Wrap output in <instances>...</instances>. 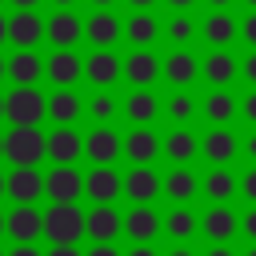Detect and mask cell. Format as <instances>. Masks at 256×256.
Masks as SVG:
<instances>
[{
    "instance_id": "6da1fadb",
    "label": "cell",
    "mask_w": 256,
    "mask_h": 256,
    "mask_svg": "<svg viewBox=\"0 0 256 256\" xmlns=\"http://www.w3.org/2000/svg\"><path fill=\"white\" fill-rule=\"evenodd\" d=\"M48 156V136L40 132V124H12V132L4 136V160L8 164H40Z\"/></svg>"
},
{
    "instance_id": "7a4b0ae2",
    "label": "cell",
    "mask_w": 256,
    "mask_h": 256,
    "mask_svg": "<svg viewBox=\"0 0 256 256\" xmlns=\"http://www.w3.org/2000/svg\"><path fill=\"white\" fill-rule=\"evenodd\" d=\"M48 116V100L36 84H12V92L4 96V120L12 124H40Z\"/></svg>"
},
{
    "instance_id": "3957f363",
    "label": "cell",
    "mask_w": 256,
    "mask_h": 256,
    "mask_svg": "<svg viewBox=\"0 0 256 256\" xmlns=\"http://www.w3.org/2000/svg\"><path fill=\"white\" fill-rule=\"evenodd\" d=\"M44 236H48V244H76L84 236L80 204H52L44 212Z\"/></svg>"
},
{
    "instance_id": "277c9868",
    "label": "cell",
    "mask_w": 256,
    "mask_h": 256,
    "mask_svg": "<svg viewBox=\"0 0 256 256\" xmlns=\"http://www.w3.org/2000/svg\"><path fill=\"white\" fill-rule=\"evenodd\" d=\"M44 196L52 204H76L84 196V176L76 164H56L48 176H44Z\"/></svg>"
},
{
    "instance_id": "5b68a950",
    "label": "cell",
    "mask_w": 256,
    "mask_h": 256,
    "mask_svg": "<svg viewBox=\"0 0 256 256\" xmlns=\"http://www.w3.org/2000/svg\"><path fill=\"white\" fill-rule=\"evenodd\" d=\"M84 196L92 204H116V196H124V176L112 164H92V172H84Z\"/></svg>"
},
{
    "instance_id": "8992f818",
    "label": "cell",
    "mask_w": 256,
    "mask_h": 256,
    "mask_svg": "<svg viewBox=\"0 0 256 256\" xmlns=\"http://www.w3.org/2000/svg\"><path fill=\"white\" fill-rule=\"evenodd\" d=\"M124 196L132 204H152L156 196H164V176L152 164H132L124 172Z\"/></svg>"
},
{
    "instance_id": "52a82bcc",
    "label": "cell",
    "mask_w": 256,
    "mask_h": 256,
    "mask_svg": "<svg viewBox=\"0 0 256 256\" xmlns=\"http://www.w3.org/2000/svg\"><path fill=\"white\" fill-rule=\"evenodd\" d=\"M84 156L92 164H116L124 156V136L112 128V124H96L88 136H84Z\"/></svg>"
},
{
    "instance_id": "ba28073f",
    "label": "cell",
    "mask_w": 256,
    "mask_h": 256,
    "mask_svg": "<svg viewBox=\"0 0 256 256\" xmlns=\"http://www.w3.org/2000/svg\"><path fill=\"white\" fill-rule=\"evenodd\" d=\"M164 232V216L152 208V204H132L124 212V236L132 244H152L156 236Z\"/></svg>"
},
{
    "instance_id": "9c48e42d",
    "label": "cell",
    "mask_w": 256,
    "mask_h": 256,
    "mask_svg": "<svg viewBox=\"0 0 256 256\" xmlns=\"http://www.w3.org/2000/svg\"><path fill=\"white\" fill-rule=\"evenodd\" d=\"M124 80L132 88H152L156 80H164V60L148 48H132L124 60Z\"/></svg>"
},
{
    "instance_id": "30bf717a",
    "label": "cell",
    "mask_w": 256,
    "mask_h": 256,
    "mask_svg": "<svg viewBox=\"0 0 256 256\" xmlns=\"http://www.w3.org/2000/svg\"><path fill=\"white\" fill-rule=\"evenodd\" d=\"M44 196V172L36 164H12L8 172V200L12 204H36Z\"/></svg>"
},
{
    "instance_id": "8fae6325",
    "label": "cell",
    "mask_w": 256,
    "mask_h": 256,
    "mask_svg": "<svg viewBox=\"0 0 256 256\" xmlns=\"http://www.w3.org/2000/svg\"><path fill=\"white\" fill-rule=\"evenodd\" d=\"M8 236H12V244H36L44 236V212L36 204H12V212H8Z\"/></svg>"
},
{
    "instance_id": "7c38bea8",
    "label": "cell",
    "mask_w": 256,
    "mask_h": 256,
    "mask_svg": "<svg viewBox=\"0 0 256 256\" xmlns=\"http://www.w3.org/2000/svg\"><path fill=\"white\" fill-rule=\"evenodd\" d=\"M236 152H240V140H236V132L228 124H212L200 136V156L208 164H228V160H236Z\"/></svg>"
},
{
    "instance_id": "4fadbf2b",
    "label": "cell",
    "mask_w": 256,
    "mask_h": 256,
    "mask_svg": "<svg viewBox=\"0 0 256 256\" xmlns=\"http://www.w3.org/2000/svg\"><path fill=\"white\" fill-rule=\"evenodd\" d=\"M44 36H48L52 48H76L80 36H84V24H80V16L72 8H60L56 16L44 20Z\"/></svg>"
},
{
    "instance_id": "5bb4252c",
    "label": "cell",
    "mask_w": 256,
    "mask_h": 256,
    "mask_svg": "<svg viewBox=\"0 0 256 256\" xmlns=\"http://www.w3.org/2000/svg\"><path fill=\"white\" fill-rule=\"evenodd\" d=\"M164 152V140L152 132V124H132V132L124 136V156L132 164H152Z\"/></svg>"
},
{
    "instance_id": "9a60e30c",
    "label": "cell",
    "mask_w": 256,
    "mask_h": 256,
    "mask_svg": "<svg viewBox=\"0 0 256 256\" xmlns=\"http://www.w3.org/2000/svg\"><path fill=\"white\" fill-rule=\"evenodd\" d=\"M44 40V20L32 12V8H16L8 16V44L16 48H36Z\"/></svg>"
},
{
    "instance_id": "2e32d148",
    "label": "cell",
    "mask_w": 256,
    "mask_h": 256,
    "mask_svg": "<svg viewBox=\"0 0 256 256\" xmlns=\"http://www.w3.org/2000/svg\"><path fill=\"white\" fill-rule=\"evenodd\" d=\"M44 76H48L56 88H72V84L84 76V60H80L72 48H56V52L44 60Z\"/></svg>"
},
{
    "instance_id": "e0dca14e",
    "label": "cell",
    "mask_w": 256,
    "mask_h": 256,
    "mask_svg": "<svg viewBox=\"0 0 256 256\" xmlns=\"http://www.w3.org/2000/svg\"><path fill=\"white\" fill-rule=\"evenodd\" d=\"M80 152H84V136L72 124H56L48 132V160L52 164H76Z\"/></svg>"
},
{
    "instance_id": "ac0fdd59",
    "label": "cell",
    "mask_w": 256,
    "mask_h": 256,
    "mask_svg": "<svg viewBox=\"0 0 256 256\" xmlns=\"http://www.w3.org/2000/svg\"><path fill=\"white\" fill-rule=\"evenodd\" d=\"M120 232H124V216L112 204H92L84 212V236H92V240H116Z\"/></svg>"
},
{
    "instance_id": "d6986e66",
    "label": "cell",
    "mask_w": 256,
    "mask_h": 256,
    "mask_svg": "<svg viewBox=\"0 0 256 256\" xmlns=\"http://www.w3.org/2000/svg\"><path fill=\"white\" fill-rule=\"evenodd\" d=\"M200 232H204L212 244H228V240L240 232V216H236L228 204H212V208L200 216Z\"/></svg>"
},
{
    "instance_id": "ffe728a7",
    "label": "cell",
    "mask_w": 256,
    "mask_h": 256,
    "mask_svg": "<svg viewBox=\"0 0 256 256\" xmlns=\"http://www.w3.org/2000/svg\"><path fill=\"white\" fill-rule=\"evenodd\" d=\"M84 76H88L96 88H108V84H116V80L124 76V60H116L112 48H96V52L84 60Z\"/></svg>"
},
{
    "instance_id": "44dd1931",
    "label": "cell",
    "mask_w": 256,
    "mask_h": 256,
    "mask_svg": "<svg viewBox=\"0 0 256 256\" xmlns=\"http://www.w3.org/2000/svg\"><path fill=\"white\" fill-rule=\"evenodd\" d=\"M236 72H240V64H236V56H232L228 48H212V52L200 60V76H204L212 88H228V84L236 80Z\"/></svg>"
},
{
    "instance_id": "7402d4cb",
    "label": "cell",
    "mask_w": 256,
    "mask_h": 256,
    "mask_svg": "<svg viewBox=\"0 0 256 256\" xmlns=\"http://www.w3.org/2000/svg\"><path fill=\"white\" fill-rule=\"evenodd\" d=\"M84 36H88L96 48H112V44L124 36V24H120V16H112L108 8H96V12L84 20Z\"/></svg>"
},
{
    "instance_id": "603a6c76",
    "label": "cell",
    "mask_w": 256,
    "mask_h": 256,
    "mask_svg": "<svg viewBox=\"0 0 256 256\" xmlns=\"http://www.w3.org/2000/svg\"><path fill=\"white\" fill-rule=\"evenodd\" d=\"M164 156L172 164H192L200 156V136L188 124H172V132L164 136Z\"/></svg>"
},
{
    "instance_id": "cb8c5ba5",
    "label": "cell",
    "mask_w": 256,
    "mask_h": 256,
    "mask_svg": "<svg viewBox=\"0 0 256 256\" xmlns=\"http://www.w3.org/2000/svg\"><path fill=\"white\" fill-rule=\"evenodd\" d=\"M200 192H204L212 204H228V200L240 192V180L232 176V168H228V164H212V172H204V176H200Z\"/></svg>"
},
{
    "instance_id": "d4e9b609",
    "label": "cell",
    "mask_w": 256,
    "mask_h": 256,
    "mask_svg": "<svg viewBox=\"0 0 256 256\" xmlns=\"http://www.w3.org/2000/svg\"><path fill=\"white\" fill-rule=\"evenodd\" d=\"M196 76H200V60H196L188 48H172V52L164 56V80H168L172 88H188Z\"/></svg>"
},
{
    "instance_id": "484cf974",
    "label": "cell",
    "mask_w": 256,
    "mask_h": 256,
    "mask_svg": "<svg viewBox=\"0 0 256 256\" xmlns=\"http://www.w3.org/2000/svg\"><path fill=\"white\" fill-rule=\"evenodd\" d=\"M120 108H124V116H128L132 124H152V120L164 112V104H160V96H156L152 88H132Z\"/></svg>"
},
{
    "instance_id": "4316f807",
    "label": "cell",
    "mask_w": 256,
    "mask_h": 256,
    "mask_svg": "<svg viewBox=\"0 0 256 256\" xmlns=\"http://www.w3.org/2000/svg\"><path fill=\"white\" fill-rule=\"evenodd\" d=\"M200 192V176L188 168V164H172V172L164 176V196L172 204H192Z\"/></svg>"
},
{
    "instance_id": "83f0119b",
    "label": "cell",
    "mask_w": 256,
    "mask_h": 256,
    "mask_svg": "<svg viewBox=\"0 0 256 256\" xmlns=\"http://www.w3.org/2000/svg\"><path fill=\"white\" fill-rule=\"evenodd\" d=\"M156 36H160V20L148 8H136V16H128V24H124V40L132 48H152Z\"/></svg>"
},
{
    "instance_id": "f1b7e54d",
    "label": "cell",
    "mask_w": 256,
    "mask_h": 256,
    "mask_svg": "<svg viewBox=\"0 0 256 256\" xmlns=\"http://www.w3.org/2000/svg\"><path fill=\"white\" fill-rule=\"evenodd\" d=\"M200 36L212 44V48H228L236 36H240V24L224 12V8H216L212 16H204V24H200Z\"/></svg>"
},
{
    "instance_id": "f546056e",
    "label": "cell",
    "mask_w": 256,
    "mask_h": 256,
    "mask_svg": "<svg viewBox=\"0 0 256 256\" xmlns=\"http://www.w3.org/2000/svg\"><path fill=\"white\" fill-rule=\"evenodd\" d=\"M40 76H44V60L32 48H16L8 56V80L12 84H36Z\"/></svg>"
},
{
    "instance_id": "4dcf8cb0",
    "label": "cell",
    "mask_w": 256,
    "mask_h": 256,
    "mask_svg": "<svg viewBox=\"0 0 256 256\" xmlns=\"http://www.w3.org/2000/svg\"><path fill=\"white\" fill-rule=\"evenodd\" d=\"M80 116H84V100L72 88H56L48 96V120L52 124H76Z\"/></svg>"
},
{
    "instance_id": "1f68e13d",
    "label": "cell",
    "mask_w": 256,
    "mask_h": 256,
    "mask_svg": "<svg viewBox=\"0 0 256 256\" xmlns=\"http://www.w3.org/2000/svg\"><path fill=\"white\" fill-rule=\"evenodd\" d=\"M164 232L172 236V244H188V240L200 232V216H196L188 204H172V212L164 216Z\"/></svg>"
},
{
    "instance_id": "d6a6232c",
    "label": "cell",
    "mask_w": 256,
    "mask_h": 256,
    "mask_svg": "<svg viewBox=\"0 0 256 256\" xmlns=\"http://www.w3.org/2000/svg\"><path fill=\"white\" fill-rule=\"evenodd\" d=\"M200 112H204V120H208V124H232V116L240 112V104H236V96H232L228 88H216V92H208V96H204Z\"/></svg>"
},
{
    "instance_id": "836d02e7",
    "label": "cell",
    "mask_w": 256,
    "mask_h": 256,
    "mask_svg": "<svg viewBox=\"0 0 256 256\" xmlns=\"http://www.w3.org/2000/svg\"><path fill=\"white\" fill-rule=\"evenodd\" d=\"M196 36H200V24H196L188 12H176V16L168 20V40H172V48H188Z\"/></svg>"
},
{
    "instance_id": "e575fe53",
    "label": "cell",
    "mask_w": 256,
    "mask_h": 256,
    "mask_svg": "<svg viewBox=\"0 0 256 256\" xmlns=\"http://www.w3.org/2000/svg\"><path fill=\"white\" fill-rule=\"evenodd\" d=\"M164 112H168V120H172V124H192V116L200 112V104L188 96V88H176V92H172V100L164 104Z\"/></svg>"
},
{
    "instance_id": "d590c367",
    "label": "cell",
    "mask_w": 256,
    "mask_h": 256,
    "mask_svg": "<svg viewBox=\"0 0 256 256\" xmlns=\"http://www.w3.org/2000/svg\"><path fill=\"white\" fill-rule=\"evenodd\" d=\"M84 116H92L96 124H112V116H116V96H108V92L100 88L96 96L84 100Z\"/></svg>"
},
{
    "instance_id": "8d00e7d4",
    "label": "cell",
    "mask_w": 256,
    "mask_h": 256,
    "mask_svg": "<svg viewBox=\"0 0 256 256\" xmlns=\"http://www.w3.org/2000/svg\"><path fill=\"white\" fill-rule=\"evenodd\" d=\"M240 196L256 204V164H252V168H248V172L240 176Z\"/></svg>"
},
{
    "instance_id": "74e56055",
    "label": "cell",
    "mask_w": 256,
    "mask_h": 256,
    "mask_svg": "<svg viewBox=\"0 0 256 256\" xmlns=\"http://www.w3.org/2000/svg\"><path fill=\"white\" fill-rule=\"evenodd\" d=\"M84 256H124V252L116 248V240H96V244H92Z\"/></svg>"
},
{
    "instance_id": "f35d334b",
    "label": "cell",
    "mask_w": 256,
    "mask_h": 256,
    "mask_svg": "<svg viewBox=\"0 0 256 256\" xmlns=\"http://www.w3.org/2000/svg\"><path fill=\"white\" fill-rule=\"evenodd\" d=\"M240 76H244V80H248V84L256 88V48H252V52H248V56L240 60Z\"/></svg>"
},
{
    "instance_id": "ab89813d",
    "label": "cell",
    "mask_w": 256,
    "mask_h": 256,
    "mask_svg": "<svg viewBox=\"0 0 256 256\" xmlns=\"http://www.w3.org/2000/svg\"><path fill=\"white\" fill-rule=\"evenodd\" d=\"M240 116H244V120H248V124L256 128V88H252V92H248V96L240 100Z\"/></svg>"
},
{
    "instance_id": "60d3db41",
    "label": "cell",
    "mask_w": 256,
    "mask_h": 256,
    "mask_svg": "<svg viewBox=\"0 0 256 256\" xmlns=\"http://www.w3.org/2000/svg\"><path fill=\"white\" fill-rule=\"evenodd\" d=\"M240 36H244V44H248V48H256V8H252V16H244Z\"/></svg>"
},
{
    "instance_id": "b9f144b4",
    "label": "cell",
    "mask_w": 256,
    "mask_h": 256,
    "mask_svg": "<svg viewBox=\"0 0 256 256\" xmlns=\"http://www.w3.org/2000/svg\"><path fill=\"white\" fill-rule=\"evenodd\" d=\"M240 232H244V236H248V240L256 244V204H252V208H248V212L240 216Z\"/></svg>"
},
{
    "instance_id": "7bdbcfd3",
    "label": "cell",
    "mask_w": 256,
    "mask_h": 256,
    "mask_svg": "<svg viewBox=\"0 0 256 256\" xmlns=\"http://www.w3.org/2000/svg\"><path fill=\"white\" fill-rule=\"evenodd\" d=\"M240 152H244V156H248V160L256 164V128H252V132H248V136L240 140Z\"/></svg>"
},
{
    "instance_id": "ee69618b",
    "label": "cell",
    "mask_w": 256,
    "mask_h": 256,
    "mask_svg": "<svg viewBox=\"0 0 256 256\" xmlns=\"http://www.w3.org/2000/svg\"><path fill=\"white\" fill-rule=\"evenodd\" d=\"M44 256H84V252H80L76 244H52V248H48Z\"/></svg>"
},
{
    "instance_id": "f6af8a7d",
    "label": "cell",
    "mask_w": 256,
    "mask_h": 256,
    "mask_svg": "<svg viewBox=\"0 0 256 256\" xmlns=\"http://www.w3.org/2000/svg\"><path fill=\"white\" fill-rule=\"evenodd\" d=\"M8 256H44V252H40L36 244H12V252H8Z\"/></svg>"
},
{
    "instance_id": "bcb514c9",
    "label": "cell",
    "mask_w": 256,
    "mask_h": 256,
    "mask_svg": "<svg viewBox=\"0 0 256 256\" xmlns=\"http://www.w3.org/2000/svg\"><path fill=\"white\" fill-rule=\"evenodd\" d=\"M124 256H160V252H156L152 244H132V248H128Z\"/></svg>"
},
{
    "instance_id": "7dc6e473",
    "label": "cell",
    "mask_w": 256,
    "mask_h": 256,
    "mask_svg": "<svg viewBox=\"0 0 256 256\" xmlns=\"http://www.w3.org/2000/svg\"><path fill=\"white\" fill-rule=\"evenodd\" d=\"M164 256H200V252H192V248H188V244H172V248H168V252H164Z\"/></svg>"
},
{
    "instance_id": "c3c4849f",
    "label": "cell",
    "mask_w": 256,
    "mask_h": 256,
    "mask_svg": "<svg viewBox=\"0 0 256 256\" xmlns=\"http://www.w3.org/2000/svg\"><path fill=\"white\" fill-rule=\"evenodd\" d=\"M204 256H236V252H232V248H228V244H212V248H208V252H204Z\"/></svg>"
},
{
    "instance_id": "681fc988",
    "label": "cell",
    "mask_w": 256,
    "mask_h": 256,
    "mask_svg": "<svg viewBox=\"0 0 256 256\" xmlns=\"http://www.w3.org/2000/svg\"><path fill=\"white\" fill-rule=\"evenodd\" d=\"M192 4H196V0H168V8H172V12H188Z\"/></svg>"
},
{
    "instance_id": "f907efd6",
    "label": "cell",
    "mask_w": 256,
    "mask_h": 256,
    "mask_svg": "<svg viewBox=\"0 0 256 256\" xmlns=\"http://www.w3.org/2000/svg\"><path fill=\"white\" fill-rule=\"evenodd\" d=\"M8 40V16H0V44Z\"/></svg>"
},
{
    "instance_id": "816d5d0a",
    "label": "cell",
    "mask_w": 256,
    "mask_h": 256,
    "mask_svg": "<svg viewBox=\"0 0 256 256\" xmlns=\"http://www.w3.org/2000/svg\"><path fill=\"white\" fill-rule=\"evenodd\" d=\"M128 4H132V8H152L156 0H128Z\"/></svg>"
},
{
    "instance_id": "f5cc1de1",
    "label": "cell",
    "mask_w": 256,
    "mask_h": 256,
    "mask_svg": "<svg viewBox=\"0 0 256 256\" xmlns=\"http://www.w3.org/2000/svg\"><path fill=\"white\" fill-rule=\"evenodd\" d=\"M12 4H16V8H36L40 0H12Z\"/></svg>"
},
{
    "instance_id": "db71d44e",
    "label": "cell",
    "mask_w": 256,
    "mask_h": 256,
    "mask_svg": "<svg viewBox=\"0 0 256 256\" xmlns=\"http://www.w3.org/2000/svg\"><path fill=\"white\" fill-rule=\"evenodd\" d=\"M0 236H8V212H0Z\"/></svg>"
},
{
    "instance_id": "11a10c76",
    "label": "cell",
    "mask_w": 256,
    "mask_h": 256,
    "mask_svg": "<svg viewBox=\"0 0 256 256\" xmlns=\"http://www.w3.org/2000/svg\"><path fill=\"white\" fill-rule=\"evenodd\" d=\"M4 196H8V176L0 172V200H4Z\"/></svg>"
},
{
    "instance_id": "9f6ffc18",
    "label": "cell",
    "mask_w": 256,
    "mask_h": 256,
    "mask_svg": "<svg viewBox=\"0 0 256 256\" xmlns=\"http://www.w3.org/2000/svg\"><path fill=\"white\" fill-rule=\"evenodd\" d=\"M232 0H208V8H228Z\"/></svg>"
},
{
    "instance_id": "6f0895ef",
    "label": "cell",
    "mask_w": 256,
    "mask_h": 256,
    "mask_svg": "<svg viewBox=\"0 0 256 256\" xmlns=\"http://www.w3.org/2000/svg\"><path fill=\"white\" fill-rule=\"evenodd\" d=\"M92 4H96V8H112L116 0H92Z\"/></svg>"
},
{
    "instance_id": "680465c9",
    "label": "cell",
    "mask_w": 256,
    "mask_h": 256,
    "mask_svg": "<svg viewBox=\"0 0 256 256\" xmlns=\"http://www.w3.org/2000/svg\"><path fill=\"white\" fill-rule=\"evenodd\" d=\"M4 76H8V60L0 56V80H4Z\"/></svg>"
},
{
    "instance_id": "91938a15",
    "label": "cell",
    "mask_w": 256,
    "mask_h": 256,
    "mask_svg": "<svg viewBox=\"0 0 256 256\" xmlns=\"http://www.w3.org/2000/svg\"><path fill=\"white\" fill-rule=\"evenodd\" d=\"M52 4H56V8H68V4H76V0H52Z\"/></svg>"
},
{
    "instance_id": "94428289",
    "label": "cell",
    "mask_w": 256,
    "mask_h": 256,
    "mask_svg": "<svg viewBox=\"0 0 256 256\" xmlns=\"http://www.w3.org/2000/svg\"><path fill=\"white\" fill-rule=\"evenodd\" d=\"M240 256H256V244H252V248H248V252H240Z\"/></svg>"
},
{
    "instance_id": "6125c7cd",
    "label": "cell",
    "mask_w": 256,
    "mask_h": 256,
    "mask_svg": "<svg viewBox=\"0 0 256 256\" xmlns=\"http://www.w3.org/2000/svg\"><path fill=\"white\" fill-rule=\"evenodd\" d=\"M0 120H4V96H0Z\"/></svg>"
},
{
    "instance_id": "be15d7a7",
    "label": "cell",
    "mask_w": 256,
    "mask_h": 256,
    "mask_svg": "<svg viewBox=\"0 0 256 256\" xmlns=\"http://www.w3.org/2000/svg\"><path fill=\"white\" fill-rule=\"evenodd\" d=\"M0 160H4V136H0Z\"/></svg>"
},
{
    "instance_id": "e7e4bbea",
    "label": "cell",
    "mask_w": 256,
    "mask_h": 256,
    "mask_svg": "<svg viewBox=\"0 0 256 256\" xmlns=\"http://www.w3.org/2000/svg\"><path fill=\"white\" fill-rule=\"evenodd\" d=\"M244 4H248V8H256V0H244Z\"/></svg>"
},
{
    "instance_id": "03108f58",
    "label": "cell",
    "mask_w": 256,
    "mask_h": 256,
    "mask_svg": "<svg viewBox=\"0 0 256 256\" xmlns=\"http://www.w3.org/2000/svg\"><path fill=\"white\" fill-rule=\"evenodd\" d=\"M0 256H8V252H0Z\"/></svg>"
}]
</instances>
